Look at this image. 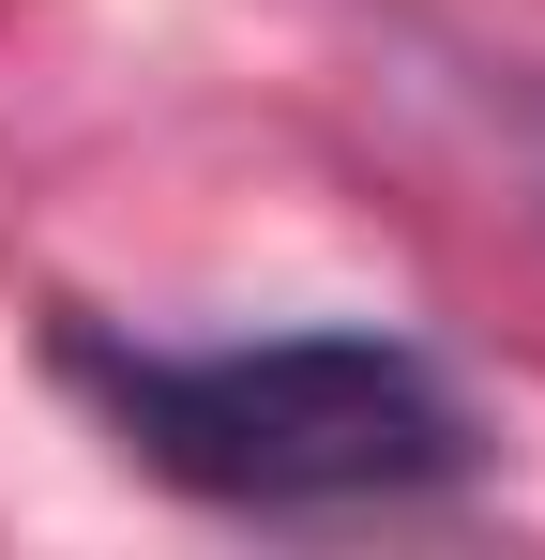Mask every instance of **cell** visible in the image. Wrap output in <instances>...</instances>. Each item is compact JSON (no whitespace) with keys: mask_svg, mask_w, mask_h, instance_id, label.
Instances as JSON below:
<instances>
[{"mask_svg":"<svg viewBox=\"0 0 545 560\" xmlns=\"http://www.w3.org/2000/svg\"><path fill=\"white\" fill-rule=\"evenodd\" d=\"M61 378L121 424V455L228 515H349L425 500L485 455L469 394L394 334H228V349H121L61 334Z\"/></svg>","mask_w":545,"mask_h":560,"instance_id":"6da1fadb","label":"cell"},{"mask_svg":"<svg viewBox=\"0 0 545 560\" xmlns=\"http://www.w3.org/2000/svg\"><path fill=\"white\" fill-rule=\"evenodd\" d=\"M531 197H545V92H531Z\"/></svg>","mask_w":545,"mask_h":560,"instance_id":"7a4b0ae2","label":"cell"}]
</instances>
